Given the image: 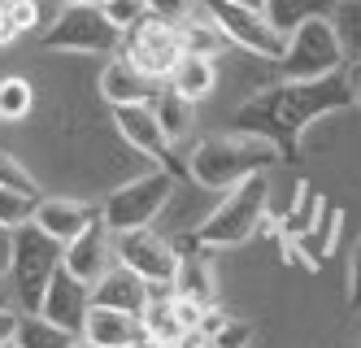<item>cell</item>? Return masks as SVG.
<instances>
[{
	"mask_svg": "<svg viewBox=\"0 0 361 348\" xmlns=\"http://www.w3.org/2000/svg\"><path fill=\"white\" fill-rule=\"evenodd\" d=\"M344 104H353L344 70L326 74V78H283V83L262 88L257 96H248L235 109V131L270 140L283 162H296L305 126L335 114V109H344Z\"/></svg>",
	"mask_w": 361,
	"mask_h": 348,
	"instance_id": "obj_1",
	"label": "cell"
},
{
	"mask_svg": "<svg viewBox=\"0 0 361 348\" xmlns=\"http://www.w3.org/2000/svg\"><path fill=\"white\" fill-rule=\"evenodd\" d=\"M283 157L270 140L262 136H244V131H231V136H209L200 140L188 157V170L200 187L209 192H231L252 174H266L270 166H279Z\"/></svg>",
	"mask_w": 361,
	"mask_h": 348,
	"instance_id": "obj_2",
	"label": "cell"
},
{
	"mask_svg": "<svg viewBox=\"0 0 361 348\" xmlns=\"http://www.w3.org/2000/svg\"><path fill=\"white\" fill-rule=\"evenodd\" d=\"M266 209H270V174H252L240 187H231L218 209H209V218L188 235V244H196V248H240L262 231Z\"/></svg>",
	"mask_w": 361,
	"mask_h": 348,
	"instance_id": "obj_3",
	"label": "cell"
},
{
	"mask_svg": "<svg viewBox=\"0 0 361 348\" xmlns=\"http://www.w3.org/2000/svg\"><path fill=\"white\" fill-rule=\"evenodd\" d=\"M61 253H66V244L48 239L35 222L13 231V257H9V275L5 279H13V296H18L22 313H39L48 283H53L57 270H61Z\"/></svg>",
	"mask_w": 361,
	"mask_h": 348,
	"instance_id": "obj_4",
	"label": "cell"
},
{
	"mask_svg": "<svg viewBox=\"0 0 361 348\" xmlns=\"http://www.w3.org/2000/svg\"><path fill=\"white\" fill-rule=\"evenodd\" d=\"M170 196H174V174L166 166H157L152 174H140L131 183L114 187V192L100 200V222H105L114 235L152 227V218L170 205Z\"/></svg>",
	"mask_w": 361,
	"mask_h": 348,
	"instance_id": "obj_5",
	"label": "cell"
},
{
	"mask_svg": "<svg viewBox=\"0 0 361 348\" xmlns=\"http://www.w3.org/2000/svg\"><path fill=\"white\" fill-rule=\"evenodd\" d=\"M44 48L53 52H100V57H118L122 52V31L105 18L100 5H66L53 26L44 31Z\"/></svg>",
	"mask_w": 361,
	"mask_h": 348,
	"instance_id": "obj_6",
	"label": "cell"
},
{
	"mask_svg": "<svg viewBox=\"0 0 361 348\" xmlns=\"http://www.w3.org/2000/svg\"><path fill=\"white\" fill-rule=\"evenodd\" d=\"M344 44L335 35L331 18H309L305 26L288 35V52H283V74L288 78H326L344 70Z\"/></svg>",
	"mask_w": 361,
	"mask_h": 348,
	"instance_id": "obj_7",
	"label": "cell"
},
{
	"mask_svg": "<svg viewBox=\"0 0 361 348\" xmlns=\"http://www.w3.org/2000/svg\"><path fill=\"white\" fill-rule=\"evenodd\" d=\"M200 9L214 18V26L226 35V44H240V48L257 52V57H266V61H283L288 35L274 31L266 9H244V5H231V0H200Z\"/></svg>",
	"mask_w": 361,
	"mask_h": 348,
	"instance_id": "obj_8",
	"label": "cell"
},
{
	"mask_svg": "<svg viewBox=\"0 0 361 348\" xmlns=\"http://www.w3.org/2000/svg\"><path fill=\"white\" fill-rule=\"evenodd\" d=\"M122 57L131 61L135 70L152 74L157 83H170L174 66L183 61V40H178V26L148 13L144 22H135L131 31L122 35Z\"/></svg>",
	"mask_w": 361,
	"mask_h": 348,
	"instance_id": "obj_9",
	"label": "cell"
},
{
	"mask_svg": "<svg viewBox=\"0 0 361 348\" xmlns=\"http://www.w3.org/2000/svg\"><path fill=\"white\" fill-rule=\"evenodd\" d=\"M114 257H118V265H126V270H135L140 279H148V287H170L174 292L178 248L170 244V239H161L152 227L114 235Z\"/></svg>",
	"mask_w": 361,
	"mask_h": 348,
	"instance_id": "obj_10",
	"label": "cell"
},
{
	"mask_svg": "<svg viewBox=\"0 0 361 348\" xmlns=\"http://www.w3.org/2000/svg\"><path fill=\"white\" fill-rule=\"evenodd\" d=\"M114 265H118V257H114V231L105 222H92L79 239H70L66 253H61V270L74 275L79 283H87V287H96L100 279L114 270Z\"/></svg>",
	"mask_w": 361,
	"mask_h": 348,
	"instance_id": "obj_11",
	"label": "cell"
},
{
	"mask_svg": "<svg viewBox=\"0 0 361 348\" xmlns=\"http://www.w3.org/2000/svg\"><path fill=\"white\" fill-rule=\"evenodd\" d=\"M87 309H92V287L79 283L74 275H66V270H57V279L48 283V292H44L39 318H48L53 327H61V331H70V335H79V340H83Z\"/></svg>",
	"mask_w": 361,
	"mask_h": 348,
	"instance_id": "obj_12",
	"label": "cell"
},
{
	"mask_svg": "<svg viewBox=\"0 0 361 348\" xmlns=\"http://www.w3.org/2000/svg\"><path fill=\"white\" fill-rule=\"evenodd\" d=\"M31 222H35L48 239L70 244V239H79L92 222H100V209H92V205H83V200H70V196H39Z\"/></svg>",
	"mask_w": 361,
	"mask_h": 348,
	"instance_id": "obj_13",
	"label": "cell"
},
{
	"mask_svg": "<svg viewBox=\"0 0 361 348\" xmlns=\"http://www.w3.org/2000/svg\"><path fill=\"white\" fill-rule=\"evenodd\" d=\"M161 88L166 83H157L152 74L135 70L122 52L105 66V74H100V96H105L114 109H122V104H152V100L161 96Z\"/></svg>",
	"mask_w": 361,
	"mask_h": 348,
	"instance_id": "obj_14",
	"label": "cell"
},
{
	"mask_svg": "<svg viewBox=\"0 0 361 348\" xmlns=\"http://www.w3.org/2000/svg\"><path fill=\"white\" fill-rule=\"evenodd\" d=\"M148 301H152L148 279H140L135 270H126V265H114V270L92 287V305H105V309L131 313V318H144Z\"/></svg>",
	"mask_w": 361,
	"mask_h": 348,
	"instance_id": "obj_15",
	"label": "cell"
},
{
	"mask_svg": "<svg viewBox=\"0 0 361 348\" xmlns=\"http://www.w3.org/2000/svg\"><path fill=\"white\" fill-rule=\"evenodd\" d=\"M340 227H344V213H340V205L322 200V209H318L314 227H309L305 235H296L292 244H288V257H300V261L309 265V270H322V265H326V257L335 253V239H340Z\"/></svg>",
	"mask_w": 361,
	"mask_h": 348,
	"instance_id": "obj_16",
	"label": "cell"
},
{
	"mask_svg": "<svg viewBox=\"0 0 361 348\" xmlns=\"http://www.w3.org/2000/svg\"><path fill=\"white\" fill-rule=\"evenodd\" d=\"M114 122H118V131H122V140H131V148L148 152L152 162L166 166L170 140H166L157 114H152V104H122V109H114Z\"/></svg>",
	"mask_w": 361,
	"mask_h": 348,
	"instance_id": "obj_17",
	"label": "cell"
},
{
	"mask_svg": "<svg viewBox=\"0 0 361 348\" xmlns=\"http://www.w3.org/2000/svg\"><path fill=\"white\" fill-rule=\"evenodd\" d=\"M83 340L92 348H131L144 340V323L131 313H118L105 305H92L87 309V323H83Z\"/></svg>",
	"mask_w": 361,
	"mask_h": 348,
	"instance_id": "obj_18",
	"label": "cell"
},
{
	"mask_svg": "<svg viewBox=\"0 0 361 348\" xmlns=\"http://www.w3.org/2000/svg\"><path fill=\"white\" fill-rule=\"evenodd\" d=\"M174 296H188L196 305H214L218 287H214V270L204 257H188L178 253V275H174Z\"/></svg>",
	"mask_w": 361,
	"mask_h": 348,
	"instance_id": "obj_19",
	"label": "cell"
},
{
	"mask_svg": "<svg viewBox=\"0 0 361 348\" xmlns=\"http://www.w3.org/2000/svg\"><path fill=\"white\" fill-rule=\"evenodd\" d=\"M214 83H218L214 61H209V57H192V52H183V61H178V66H174V74H170V88H174L178 96H188L192 104L209 96V92H214Z\"/></svg>",
	"mask_w": 361,
	"mask_h": 348,
	"instance_id": "obj_20",
	"label": "cell"
},
{
	"mask_svg": "<svg viewBox=\"0 0 361 348\" xmlns=\"http://www.w3.org/2000/svg\"><path fill=\"white\" fill-rule=\"evenodd\" d=\"M266 18L274 22V31L292 35L309 18H335V0H266Z\"/></svg>",
	"mask_w": 361,
	"mask_h": 348,
	"instance_id": "obj_21",
	"label": "cell"
},
{
	"mask_svg": "<svg viewBox=\"0 0 361 348\" xmlns=\"http://www.w3.org/2000/svg\"><path fill=\"white\" fill-rule=\"evenodd\" d=\"M178 40H183V52H192V57H218L222 52V44H226V35L214 26V18L209 13H192V18H183L178 22Z\"/></svg>",
	"mask_w": 361,
	"mask_h": 348,
	"instance_id": "obj_22",
	"label": "cell"
},
{
	"mask_svg": "<svg viewBox=\"0 0 361 348\" xmlns=\"http://www.w3.org/2000/svg\"><path fill=\"white\" fill-rule=\"evenodd\" d=\"M152 114H157V122H161V131H166L170 144L188 140V131H192V100H188V96H178V92L166 83L161 96L152 100Z\"/></svg>",
	"mask_w": 361,
	"mask_h": 348,
	"instance_id": "obj_23",
	"label": "cell"
},
{
	"mask_svg": "<svg viewBox=\"0 0 361 348\" xmlns=\"http://www.w3.org/2000/svg\"><path fill=\"white\" fill-rule=\"evenodd\" d=\"M74 344H79V335L53 327V323H48V318H39V313H22L18 335H13V348H74Z\"/></svg>",
	"mask_w": 361,
	"mask_h": 348,
	"instance_id": "obj_24",
	"label": "cell"
},
{
	"mask_svg": "<svg viewBox=\"0 0 361 348\" xmlns=\"http://www.w3.org/2000/svg\"><path fill=\"white\" fill-rule=\"evenodd\" d=\"M318 209H322V196H318L309 183H300V187H296V205L283 213V222H279V227H283V244H292L296 235H305L309 227H314Z\"/></svg>",
	"mask_w": 361,
	"mask_h": 348,
	"instance_id": "obj_25",
	"label": "cell"
},
{
	"mask_svg": "<svg viewBox=\"0 0 361 348\" xmlns=\"http://www.w3.org/2000/svg\"><path fill=\"white\" fill-rule=\"evenodd\" d=\"M331 22H335V35L344 44V57L361 61V0H340Z\"/></svg>",
	"mask_w": 361,
	"mask_h": 348,
	"instance_id": "obj_26",
	"label": "cell"
},
{
	"mask_svg": "<svg viewBox=\"0 0 361 348\" xmlns=\"http://www.w3.org/2000/svg\"><path fill=\"white\" fill-rule=\"evenodd\" d=\"M31 104H35V88L27 83V78H18V74L0 78V118H5V122L27 118Z\"/></svg>",
	"mask_w": 361,
	"mask_h": 348,
	"instance_id": "obj_27",
	"label": "cell"
},
{
	"mask_svg": "<svg viewBox=\"0 0 361 348\" xmlns=\"http://www.w3.org/2000/svg\"><path fill=\"white\" fill-rule=\"evenodd\" d=\"M35 205L31 196H22V192H9V187H0V227L5 231H18V227H27L35 218Z\"/></svg>",
	"mask_w": 361,
	"mask_h": 348,
	"instance_id": "obj_28",
	"label": "cell"
},
{
	"mask_svg": "<svg viewBox=\"0 0 361 348\" xmlns=\"http://www.w3.org/2000/svg\"><path fill=\"white\" fill-rule=\"evenodd\" d=\"M248 340H252V323H244V318H226L214 335L200 340V348H248Z\"/></svg>",
	"mask_w": 361,
	"mask_h": 348,
	"instance_id": "obj_29",
	"label": "cell"
},
{
	"mask_svg": "<svg viewBox=\"0 0 361 348\" xmlns=\"http://www.w3.org/2000/svg\"><path fill=\"white\" fill-rule=\"evenodd\" d=\"M0 187H9V192H22V196L39 200V187H35V179L27 174V166H18L9 152H0Z\"/></svg>",
	"mask_w": 361,
	"mask_h": 348,
	"instance_id": "obj_30",
	"label": "cell"
},
{
	"mask_svg": "<svg viewBox=\"0 0 361 348\" xmlns=\"http://www.w3.org/2000/svg\"><path fill=\"white\" fill-rule=\"evenodd\" d=\"M100 9H105V18H109L118 31L126 35L135 22H144V18H148V0H109V5H100Z\"/></svg>",
	"mask_w": 361,
	"mask_h": 348,
	"instance_id": "obj_31",
	"label": "cell"
},
{
	"mask_svg": "<svg viewBox=\"0 0 361 348\" xmlns=\"http://www.w3.org/2000/svg\"><path fill=\"white\" fill-rule=\"evenodd\" d=\"M192 5H200V0H148V13L178 26L183 18H192Z\"/></svg>",
	"mask_w": 361,
	"mask_h": 348,
	"instance_id": "obj_32",
	"label": "cell"
},
{
	"mask_svg": "<svg viewBox=\"0 0 361 348\" xmlns=\"http://www.w3.org/2000/svg\"><path fill=\"white\" fill-rule=\"evenodd\" d=\"M9 9H13L18 35H31L35 26H39V0H9Z\"/></svg>",
	"mask_w": 361,
	"mask_h": 348,
	"instance_id": "obj_33",
	"label": "cell"
},
{
	"mask_svg": "<svg viewBox=\"0 0 361 348\" xmlns=\"http://www.w3.org/2000/svg\"><path fill=\"white\" fill-rule=\"evenodd\" d=\"M348 305L361 309V239L353 248V265H348Z\"/></svg>",
	"mask_w": 361,
	"mask_h": 348,
	"instance_id": "obj_34",
	"label": "cell"
},
{
	"mask_svg": "<svg viewBox=\"0 0 361 348\" xmlns=\"http://www.w3.org/2000/svg\"><path fill=\"white\" fill-rule=\"evenodd\" d=\"M18 323H22V313H13L9 305H0V348H13V335H18Z\"/></svg>",
	"mask_w": 361,
	"mask_h": 348,
	"instance_id": "obj_35",
	"label": "cell"
},
{
	"mask_svg": "<svg viewBox=\"0 0 361 348\" xmlns=\"http://www.w3.org/2000/svg\"><path fill=\"white\" fill-rule=\"evenodd\" d=\"M18 40V26H13V9H9V0H0V48L13 44Z\"/></svg>",
	"mask_w": 361,
	"mask_h": 348,
	"instance_id": "obj_36",
	"label": "cell"
},
{
	"mask_svg": "<svg viewBox=\"0 0 361 348\" xmlns=\"http://www.w3.org/2000/svg\"><path fill=\"white\" fill-rule=\"evenodd\" d=\"M344 78H348V96H353V104H361V61H344Z\"/></svg>",
	"mask_w": 361,
	"mask_h": 348,
	"instance_id": "obj_37",
	"label": "cell"
},
{
	"mask_svg": "<svg viewBox=\"0 0 361 348\" xmlns=\"http://www.w3.org/2000/svg\"><path fill=\"white\" fill-rule=\"evenodd\" d=\"M9 257H13V231L0 227V279L9 275Z\"/></svg>",
	"mask_w": 361,
	"mask_h": 348,
	"instance_id": "obj_38",
	"label": "cell"
},
{
	"mask_svg": "<svg viewBox=\"0 0 361 348\" xmlns=\"http://www.w3.org/2000/svg\"><path fill=\"white\" fill-rule=\"evenodd\" d=\"M53 5L66 9V5H109V0H53Z\"/></svg>",
	"mask_w": 361,
	"mask_h": 348,
	"instance_id": "obj_39",
	"label": "cell"
},
{
	"mask_svg": "<svg viewBox=\"0 0 361 348\" xmlns=\"http://www.w3.org/2000/svg\"><path fill=\"white\" fill-rule=\"evenodd\" d=\"M231 5H244V9H266V0H231Z\"/></svg>",
	"mask_w": 361,
	"mask_h": 348,
	"instance_id": "obj_40",
	"label": "cell"
},
{
	"mask_svg": "<svg viewBox=\"0 0 361 348\" xmlns=\"http://www.w3.org/2000/svg\"><path fill=\"white\" fill-rule=\"evenodd\" d=\"M131 348H157V344H152V340H140V344H131Z\"/></svg>",
	"mask_w": 361,
	"mask_h": 348,
	"instance_id": "obj_41",
	"label": "cell"
},
{
	"mask_svg": "<svg viewBox=\"0 0 361 348\" xmlns=\"http://www.w3.org/2000/svg\"><path fill=\"white\" fill-rule=\"evenodd\" d=\"M0 305H9V296H5V287H0Z\"/></svg>",
	"mask_w": 361,
	"mask_h": 348,
	"instance_id": "obj_42",
	"label": "cell"
},
{
	"mask_svg": "<svg viewBox=\"0 0 361 348\" xmlns=\"http://www.w3.org/2000/svg\"><path fill=\"white\" fill-rule=\"evenodd\" d=\"M74 348H92V344H87V340H79V344H74Z\"/></svg>",
	"mask_w": 361,
	"mask_h": 348,
	"instance_id": "obj_43",
	"label": "cell"
}]
</instances>
